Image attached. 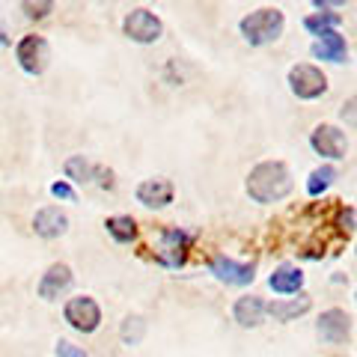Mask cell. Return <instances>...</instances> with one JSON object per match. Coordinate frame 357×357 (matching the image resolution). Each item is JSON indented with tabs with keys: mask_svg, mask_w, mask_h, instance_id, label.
Listing matches in <instances>:
<instances>
[{
	"mask_svg": "<svg viewBox=\"0 0 357 357\" xmlns=\"http://www.w3.org/2000/svg\"><path fill=\"white\" fill-rule=\"evenodd\" d=\"M292 173L283 161H262L256 164L248 173V182H244V191L253 203L268 206V203H280L292 194Z\"/></svg>",
	"mask_w": 357,
	"mask_h": 357,
	"instance_id": "6da1fadb",
	"label": "cell"
},
{
	"mask_svg": "<svg viewBox=\"0 0 357 357\" xmlns=\"http://www.w3.org/2000/svg\"><path fill=\"white\" fill-rule=\"evenodd\" d=\"M283 30H286V15L280 9H271V6L256 9V13L244 15L238 21V33L250 48H262V45L277 42L283 36Z\"/></svg>",
	"mask_w": 357,
	"mask_h": 357,
	"instance_id": "7a4b0ae2",
	"label": "cell"
},
{
	"mask_svg": "<svg viewBox=\"0 0 357 357\" xmlns=\"http://www.w3.org/2000/svg\"><path fill=\"white\" fill-rule=\"evenodd\" d=\"M289 89H292V96L301 98V102H316L328 93V77L325 72L319 69V66L312 63H298L289 69V77H286Z\"/></svg>",
	"mask_w": 357,
	"mask_h": 357,
	"instance_id": "3957f363",
	"label": "cell"
},
{
	"mask_svg": "<svg viewBox=\"0 0 357 357\" xmlns=\"http://www.w3.org/2000/svg\"><path fill=\"white\" fill-rule=\"evenodd\" d=\"M63 319H66V325H69L72 331H77V333H84V337H89V333H96L98 328H102V307L96 304V298L77 295V298H69V301H66Z\"/></svg>",
	"mask_w": 357,
	"mask_h": 357,
	"instance_id": "277c9868",
	"label": "cell"
},
{
	"mask_svg": "<svg viewBox=\"0 0 357 357\" xmlns=\"http://www.w3.org/2000/svg\"><path fill=\"white\" fill-rule=\"evenodd\" d=\"M122 33L131 39V42H137V45H155L161 36H164V24H161V18L152 13V9H131V13L122 18Z\"/></svg>",
	"mask_w": 357,
	"mask_h": 357,
	"instance_id": "5b68a950",
	"label": "cell"
},
{
	"mask_svg": "<svg viewBox=\"0 0 357 357\" xmlns=\"http://www.w3.org/2000/svg\"><path fill=\"white\" fill-rule=\"evenodd\" d=\"M15 60L21 66V72H27V75H42L45 69H48V63H51V45L45 36H36V33H30V36L24 39H18L15 45Z\"/></svg>",
	"mask_w": 357,
	"mask_h": 357,
	"instance_id": "8992f818",
	"label": "cell"
},
{
	"mask_svg": "<svg viewBox=\"0 0 357 357\" xmlns=\"http://www.w3.org/2000/svg\"><path fill=\"white\" fill-rule=\"evenodd\" d=\"M63 173H66V178H69V182H77V185L114 188V173H110L107 167L93 164L89 158H84V155H72V158H66Z\"/></svg>",
	"mask_w": 357,
	"mask_h": 357,
	"instance_id": "52a82bcc",
	"label": "cell"
},
{
	"mask_svg": "<svg viewBox=\"0 0 357 357\" xmlns=\"http://www.w3.org/2000/svg\"><path fill=\"white\" fill-rule=\"evenodd\" d=\"M310 146L316 155H321V158L340 161V158H345V152H349V140H345V131L321 122V126H316L310 131Z\"/></svg>",
	"mask_w": 357,
	"mask_h": 357,
	"instance_id": "ba28073f",
	"label": "cell"
},
{
	"mask_svg": "<svg viewBox=\"0 0 357 357\" xmlns=\"http://www.w3.org/2000/svg\"><path fill=\"white\" fill-rule=\"evenodd\" d=\"M188 248H191V236L182 229H164L158 236V262L164 268H182L185 259H188Z\"/></svg>",
	"mask_w": 357,
	"mask_h": 357,
	"instance_id": "9c48e42d",
	"label": "cell"
},
{
	"mask_svg": "<svg viewBox=\"0 0 357 357\" xmlns=\"http://www.w3.org/2000/svg\"><path fill=\"white\" fill-rule=\"evenodd\" d=\"M316 333H319L321 342L340 345V342H345V340L351 337V316L345 310H340V307H331V310H325L319 316Z\"/></svg>",
	"mask_w": 357,
	"mask_h": 357,
	"instance_id": "30bf717a",
	"label": "cell"
},
{
	"mask_svg": "<svg viewBox=\"0 0 357 357\" xmlns=\"http://www.w3.org/2000/svg\"><path fill=\"white\" fill-rule=\"evenodd\" d=\"M208 271L215 274V280L227 286H250L256 280V265L253 262H236L227 256H215L208 262Z\"/></svg>",
	"mask_w": 357,
	"mask_h": 357,
	"instance_id": "8fae6325",
	"label": "cell"
},
{
	"mask_svg": "<svg viewBox=\"0 0 357 357\" xmlns=\"http://www.w3.org/2000/svg\"><path fill=\"white\" fill-rule=\"evenodd\" d=\"M75 283V274H72V268L66 265V262H54L48 271L42 274V280L36 286V292L42 301H57L60 295H66L72 289Z\"/></svg>",
	"mask_w": 357,
	"mask_h": 357,
	"instance_id": "7c38bea8",
	"label": "cell"
},
{
	"mask_svg": "<svg viewBox=\"0 0 357 357\" xmlns=\"http://www.w3.org/2000/svg\"><path fill=\"white\" fill-rule=\"evenodd\" d=\"M134 197H137V203L140 206H146V208H167L173 203V197H176V188L170 178H146V182H140L137 185V191H134Z\"/></svg>",
	"mask_w": 357,
	"mask_h": 357,
	"instance_id": "4fadbf2b",
	"label": "cell"
},
{
	"mask_svg": "<svg viewBox=\"0 0 357 357\" xmlns=\"http://www.w3.org/2000/svg\"><path fill=\"white\" fill-rule=\"evenodd\" d=\"M66 229H69V215L60 206H45L33 215V232L39 238H60L66 236Z\"/></svg>",
	"mask_w": 357,
	"mask_h": 357,
	"instance_id": "5bb4252c",
	"label": "cell"
},
{
	"mask_svg": "<svg viewBox=\"0 0 357 357\" xmlns=\"http://www.w3.org/2000/svg\"><path fill=\"white\" fill-rule=\"evenodd\" d=\"M310 54L316 60H325V63H345L349 60V45H345V39L333 30V33H321V36L312 42Z\"/></svg>",
	"mask_w": 357,
	"mask_h": 357,
	"instance_id": "9a60e30c",
	"label": "cell"
},
{
	"mask_svg": "<svg viewBox=\"0 0 357 357\" xmlns=\"http://www.w3.org/2000/svg\"><path fill=\"white\" fill-rule=\"evenodd\" d=\"M232 319L241 328H259L265 321V301L259 295H244L232 304Z\"/></svg>",
	"mask_w": 357,
	"mask_h": 357,
	"instance_id": "2e32d148",
	"label": "cell"
},
{
	"mask_svg": "<svg viewBox=\"0 0 357 357\" xmlns=\"http://www.w3.org/2000/svg\"><path fill=\"white\" fill-rule=\"evenodd\" d=\"M268 286L274 289L277 295H298L304 289V271L298 265L283 262L280 268H274V274L268 277Z\"/></svg>",
	"mask_w": 357,
	"mask_h": 357,
	"instance_id": "e0dca14e",
	"label": "cell"
},
{
	"mask_svg": "<svg viewBox=\"0 0 357 357\" xmlns=\"http://www.w3.org/2000/svg\"><path fill=\"white\" fill-rule=\"evenodd\" d=\"M310 310H312V301L307 295H298L289 301H271V304H265V316H271L274 321H292Z\"/></svg>",
	"mask_w": 357,
	"mask_h": 357,
	"instance_id": "ac0fdd59",
	"label": "cell"
},
{
	"mask_svg": "<svg viewBox=\"0 0 357 357\" xmlns=\"http://www.w3.org/2000/svg\"><path fill=\"white\" fill-rule=\"evenodd\" d=\"M105 229L107 236L114 238L116 244H131L134 238H137V220H134L131 215H114L105 220Z\"/></svg>",
	"mask_w": 357,
	"mask_h": 357,
	"instance_id": "d6986e66",
	"label": "cell"
},
{
	"mask_svg": "<svg viewBox=\"0 0 357 357\" xmlns=\"http://www.w3.org/2000/svg\"><path fill=\"white\" fill-rule=\"evenodd\" d=\"M342 24V15H337V13H312V15H307L304 18V30L307 33H312V36H321V33H333Z\"/></svg>",
	"mask_w": 357,
	"mask_h": 357,
	"instance_id": "ffe728a7",
	"label": "cell"
},
{
	"mask_svg": "<svg viewBox=\"0 0 357 357\" xmlns=\"http://www.w3.org/2000/svg\"><path fill=\"white\" fill-rule=\"evenodd\" d=\"M333 178H337V170H333L331 164L316 167V170L310 173V178H307V194L310 197H321L333 185Z\"/></svg>",
	"mask_w": 357,
	"mask_h": 357,
	"instance_id": "44dd1931",
	"label": "cell"
},
{
	"mask_svg": "<svg viewBox=\"0 0 357 357\" xmlns=\"http://www.w3.org/2000/svg\"><path fill=\"white\" fill-rule=\"evenodd\" d=\"M143 337H146V321H143L140 316H128L119 325V340L126 345H140Z\"/></svg>",
	"mask_w": 357,
	"mask_h": 357,
	"instance_id": "7402d4cb",
	"label": "cell"
},
{
	"mask_svg": "<svg viewBox=\"0 0 357 357\" xmlns=\"http://www.w3.org/2000/svg\"><path fill=\"white\" fill-rule=\"evenodd\" d=\"M337 229L345 232V236H351V232H354V208L351 206H342L337 211Z\"/></svg>",
	"mask_w": 357,
	"mask_h": 357,
	"instance_id": "603a6c76",
	"label": "cell"
},
{
	"mask_svg": "<svg viewBox=\"0 0 357 357\" xmlns=\"http://www.w3.org/2000/svg\"><path fill=\"white\" fill-rule=\"evenodd\" d=\"M51 197H57V199H66V203H75V199H77L75 188H72L69 182H63V178H60V182H54V185H51Z\"/></svg>",
	"mask_w": 357,
	"mask_h": 357,
	"instance_id": "cb8c5ba5",
	"label": "cell"
},
{
	"mask_svg": "<svg viewBox=\"0 0 357 357\" xmlns=\"http://www.w3.org/2000/svg\"><path fill=\"white\" fill-rule=\"evenodd\" d=\"M21 9H24V15L27 18H45V15H48L51 13V9H54V3H51V0H45V3H21Z\"/></svg>",
	"mask_w": 357,
	"mask_h": 357,
	"instance_id": "d4e9b609",
	"label": "cell"
},
{
	"mask_svg": "<svg viewBox=\"0 0 357 357\" xmlns=\"http://www.w3.org/2000/svg\"><path fill=\"white\" fill-rule=\"evenodd\" d=\"M54 351H57V357H86L81 349H77V345H72L69 340H60L57 342V349H54Z\"/></svg>",
	"mask_w": 357,
	"mask_h": 357,
	"instance_id": "484cf974",
	"label": "cell"
},
{
	"mask_svg": "<svg viewBox=\"0 0 357 357\" xmlns=\"http://www.w3.org/2000/svg\"><path fill=\"white\" fill-rule=\"evenodd\" d=\"M351 107H354V98H349V105L342 107V119L349 116V122H354V110H351Z\"/></svg>",
	"mask_w": 357,
	"mask_h": 357,
	"instance_id": "4316f807",
	"label": "cell"
},
{
	"mask_svg": "<svg viewBox=\"0 0 357 357\" xmlns=\"http://www.w3.org/2000/svg\"><path fill=\"white\" fill-rule=\"evenodd\" d=\"M0 45H9V39H6V30L0 27Z\"/></svg>",
	"mask_w": 357,
	"mask_h": 357,
	"instance_id": "83f0119b",
	"label": "cell"
}]
</instances>
